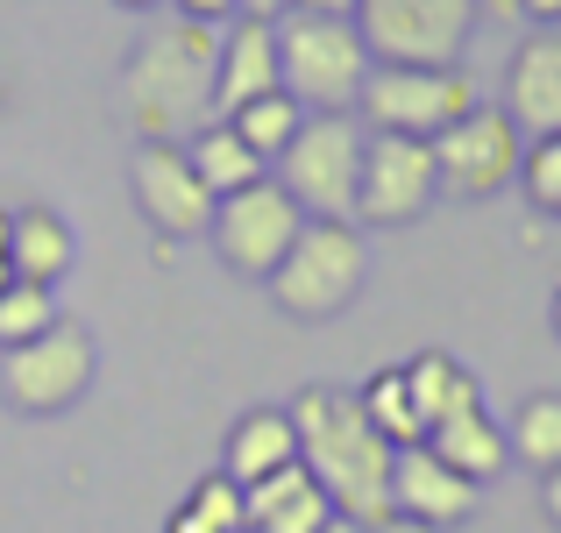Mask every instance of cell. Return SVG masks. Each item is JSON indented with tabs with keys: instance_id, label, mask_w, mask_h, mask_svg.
Masks as SVG:
<instances>
[{
	"instance_id": "cell-26",
	"label": "cell",
	"mask_w": 561,
	"mask_h": 533,
	"mask_svg": "<svg viewBox=\"0 0 561 533\" xmlns=\"http://www.w3.org/2000/svg\"><path fill=\"white\" fill-rule=\"evenodd\" d=\"M519 192L534 200V214L561 220V136H534L519 165Z\"/></svg>"
},
{
	"instance_id": "cell-12",
	"label": "cell",
	"mask_w": 561,
	"mask_h": 533,
	"mask_svg": "<svg viewBox=\"0 0 561 533\" xmlns=\"http://www.w3.org/2000/svg\"><path fill=\"white\" fill-rule=\"evenodd\" d=\"M128 185H136V206L142 220H150L164 242H192V235L214 228V192H206V178L192 171L185 143H142L136 157H128Z\"/></svg>"
},
{
	"instance_id": "cell-1",
	"label": "cell",
	"mask_w": 561,
	"mask_h": 533,
	"mask_svg": "<svg viewBox=\"0 0 561 533\" xmlns=\"http://www.w3.org/2000/svg\"><path fill=\"white\" fill-rule=\"evenodd\" d=\"M291 427H299V463L320 477V491L334 498V512L356 526L391 520V463L398 449L370 427L356 392L334 384H306L291 398Z\"/></svg>"
},
{
	"instance_id": "cell-34",
	"label": "cell",
	"mask_w": 561,
	"mask_h": 533,
	"mask_svg": "<svg viewBox=\"0 0 561 533\" xmlns=\"http://www.w3.org/2000/svg\"><path fill=\"white\" fill-rule=\"evenodd\" d=\"M234 8H242V14H263V22H277V14H285L291 0H234Z\"/></svg>"
},
{
	"instance_id": "cell-11",
	"label": "cell",
	"mask_w": 561,
	"mask_h": 533,
	"mask_svg": "<svg viewBox=\"0 0 561 533\" xmlns=\"http://www.w3.org/2000/svg\"><path fill=\"white\" fill-rule=\"evenodd\" d=\"M434 200H440L434 143L370 128V150H363V185H356V220H363V228H405V220H420Z\"/></svg>"
},
{
	"instance_id": "cell-39",
	"label": "cell",
	"mask_w": 561,
	"mask_h": 533,
	"mask_svg": "<svg viewBox=\"0 0 561 533\" xmlns=\"http://www.w3.org/2000/svg\"><path fill=\"white\" fill-rule=\"evenodd\" d=\"M554 334H561V285H554Z\"/></svg>"
},
{
	"instance_id": "cell-7",
	"label": "cell",
	"mask_w": 561,
	"mask_h": 533,
	"mask_svg": "<svg viewBox=\"0 0 561 533\" xmlns=\"http://www.w3.org/2000/svg\"><path fill=\"white\" fill-rule=\"evenodd\" d=\"M356 107H363L370 128L434 143L448 122H462V114L477 107V79H469L462 65H370Z\"/></svg>"
},
{
	"instance_id": "cell-14",
	"label": "cell",
	"mask_w": 561,
	"mask_h": 533,
	"mask_svg": "<svg viewBox=\"0 0 561 533\" xmlns=\"http://www.w3.org/2000/svg\"><path fill=\"white\" fill-rule=\"evenodd\" d=\"M505 114L519 122V136H561V22L534 29V36L512 50L505 71Z\"/></svg>"
},
{
	"instance_id": "cell-8",
	"label": "cell",
	"mask_w": 561,
	"mask_h": 533,
	"mask_svg": "<svg viewBox=\"0 0 561 533\" xmlns=\"http://www.w3.org/2000/svg\"><path fill=\"white\" fill-rule=\"evenodd\" d=\"M85 384H93V334L79 320H57L36 342L0 349V398L14 412H36V420L43 412H65L85 398Z\"/></svg>"
},
{
	"instance_id": "cell-20",
	"label": "cell",
	"mask_w": 561,
	"mask_h": 533,
	"mask_svg": "<svg viewBox=\"0 0 561 533\" xmlns=\"http://www.w3.org/2000/svg\"><path fill=\"white\" fill-rule=\"evenodd\" d=\"M71 257H79V242H71L65 214H50V206H22L14 214V277L22 285H57L71 271Z\"/></svg>"
},
{
	"instance_id": "cell-38",
	"label": "cell",
	"mask_w": 561,
	"mask_h": 533,
	"mask_svg": "<svg viewBox=\"0 0 561 533\" xmlns=\"http://www.w3.org/2000/svg\"><path fill=\"white\" fill-rule=\"evenodd\" d=\"M122 8H164V0H122Z\"/></svg>"
},
{
	"instance_id": "cell-35",
	"label": "cell",
	"mask_w": 561,
	"mask_h": 533,
	"mask_svg": "<svg viewBox=\"0 0 561 533\" xmlns=\"http://www.w3.org/2000/svg\"><path fill=\"white\" fill-rule=\"evenodd\" d=\"M526 22H540V29L561 22V0H526Z\"/></svg>"
},
{
	"instance_id": "cell-37",
	"label": "cell",
	"mask_w": 561,
	"mask_h": 533,
	"mask_svg": "<svg viewBox=\"0 0 561 533\" xmlns=\"http://www.w3.org/2000/svg\"><path fill=\"white\" fill-rule=\"evenodd\" d=\"M320 533H363V526H356V520H342V512H334V520L320 526Z\"/></svg>"
},
{
	"instance_id": "cell-2",
	"label": "cell",
	"mask_w": 561,
	"mask_h": 533,
	"mask_svg": "<svg viewBox=\"0 0 561 533\" xmlns=\"http://www.w3.org/2000/svg\"><path fill=\"white\" fill-rule=\"evenodd\" d=\"M214 79H220V29L171 14L122 65L128 122L142 128V143H179L214 114Z\"/></svg>"
},
{
	"instance_id": "cell-24",
	"label": "cell",
	"mask_w": 561,
	"mask_h": 533,
	"mask_svg": "<svg viewBox=\"0 0 561 533\" xmlns=\"http://www.w3.org/2000/svg\"><path fill=\"white\" fill-rule=\"evenodd\" d=\"M405 384H412V406H420V420L434 427L448 406H462V398H477V377H469L455 355H440V349H426V355H412L405 363Z\"/></svg>"
},
{
	"instance_id": "cell-33",
	"label": "cell",
	"mask_w": 561,
	"mask_h": 533,
	"mask_svg": "<svg viewBox=\"0 0 561 533\" xmlns=\"http://www.w3.org/2000/svg\"><path fill=\"white\" fill-rule=\"evenodd\" d=\"M363 533H434V526H420V520H405V512H391V520H377V526H363Z\"/></svg>"
},
{
	"instance_id": "cell-28",
	"label": "cell",
	"mask_w": 561,
	"mask_h": 533,
	"mask_svg": "<svg viewBox=\"0 0 561 533\" xmlns=\"http://www.w3.org/2000/svg\"><path fill=\"white\" fill-rule=\"evenodd\" d=\"M14 285V214H0V292Z\"/></svg>"
},
{
	"instance_id": "cell-4",
	"label": "cell",
	"mask_w": 561,
	"mask_h": 533,
	"mask_svg": "<svg viewBox=\"0 0 561 533\" xmlns=\"http://www.w3.org/2000/svg\"><path fill=\"white\" fill-rule=\"evenodd\" d=\"M363 271H370V249L356 220H306L285 263L271 271V299L291 320H334L342 306H356Z\"/></svg>"
},
{
	"instance_id": "cell-15",
	"label": "cell",
	"mask_w": 561,
	"mask_h": 533,
	"mask_svg": "<svg viewBox=\"0 0 561 533\" xmlns=\"http://www.w3.org/2000/svg\"><path fill=\"white\" fill-rule=\"evenodd\" d=\"M277 93V22L242 14L234 29H220V79H214V114H234L249 100Z\"/></svg>"
},
{
	"instance_id": "cell-3",
	"label": "cell",
	"mask_w": 561,
	"mask_h": 533,
	"mask_svg": "<svg viewBox=\"0 0 561 533\" xmlns=\"http://www.w3.org/2000/svg\"><path fill=\"white\" fill-rule=\"evenodd\" d=\"M370 43H363L356 14H313L285 8L277 14V86L299 100L306 114H348L370 79Z\"/></svg>"
},
{
	"instance_id": "cell-10",
	"label": "cell",
	"mask_w": 561,
	"mask_h": 533,
	"mask_svg": "<svg viewBox=\"0 0 561 533\" xmlns=\"http://www.w3.org/2000/svg\"><path fill=\"white\" fill-rule=\"evenodd\" d=\"M434 165H440V192L455 200H491V192L519 185V165H526V136L505 107H469L462 122H448L434 136Z\"/></svg>"
},
{
	"instance_id": "cell-5",
	"label": "cell",
	"mask_w": 561,
	"mask_h": 533,
	"mask_svg": "<svg viewBox=\"0 0 561 533\" xmlns=\"http://www.w3.org/2000/svg\"><path fill=\"white\" fill-rule=\"evenodd\" d=\"M363 150H370V136L356 128V114H306L277 157V185L299 200L306 220H356Z\"/></svg>"
},
{
	"instance_id": "cell-30",
	"label": "cell",
	"mask_w": 561,
	"mask_h": 533,
	"mask_svg": "<svg viewBox=\"0 0 561 533\" xmlns=\"http://www.w3.org/2000/svg\"><path fill=\"white\" fill-rule=\"evenodd\" d=\"M540 512L561 526V469H548V477H540Z\"/></svg>"
},
{
	"instance_id": "cell-6",
	"label": "cell",
	"mask_w": 561,
	"mask_h": 533,
	"mask_svg": "<svg viewBox=\"0 0 561 533\" xmlns=\"http://www.w3.org/2000/svg\"><path fill=\"white\" fill-rule=\"evenodd\" d=\"M477 22V0H356V29L377 65H462Z\"/></svg>"
},
{
	"instance_id": "cell-36",
	"label": "cell",
	"mask_w": 561,
	"mask_h": 533,
	"mask_svg": "<svg viewBox=\"0 0 561 533\" xmlns=\"http://www.w3.org/2000/svg\"><path fill=\"white\" fill-rule=\"evenodd\" d=\"M291 8H313V14H356V0H291Z\"/></svg>"
},
{
	"instance_id": "cell-18",
	"label": "cell",
	"mask_w": 561,
	"mask_h": 533,
	"mask_svg": "<svg viewBox=\"0 0 561 533\" xmlns=\"http://www.w3.org/2000/svg\"><path fill=\"white\" fill-rule=\"evenodd\" d=\"M285 463H299V427H291V412H277V406H256V412H242V420L228 427V477L242 484H263L271 469H285Z\"/></svg>"
},
{
	"instance_id": "cell-32",
	"label": "cell",
	"mask_w": 561,
	"mask_h": 533,
	"mask_svg": "<svg viewBox=\"0 0 561 533\" xmlns=\"http://www.w3.org/2000/svg\"><path fill=\"white\" fill-rule=\"evenodd\" d=\"M477 8L491 14V22H519V14H526V0H477Z\"/></svg>"
},
{
	"instance_id": "cell-19",
	"label": "cell",
	"mask_w": 561,
	"mask_h": 533,
	"mask_svg": "<svg viewBox=\"0 0 561 533\" xmlns=\"http://www.w3.org/2000/svg\"><path fill=\"white\" fill-rule=\"evenodd\" d=\"M185 157H192V171L206 178V192L214 200H228V192H242V185H256V178H271V165H263L256 150H249L242 136H234V122H199L185 136Z\"/></svg>"
},
{
	"instance_id": "cell-25",
	"label": "cell",
	"mask_w": 561,
	"mask_h": 533,
	"mask_svg": "<svg viewBox=\"0 0 561 533\" xmlns=\"http://www.w3.org/2000/svg\"><path fill=\"white\" fill-rule=\"evenodd\" d=\"M43 328H57V299H50V285H22V277H14V285L0 292V349L36 342Z\"/></svg>"
},
{
	"instance_id": "cell-16",
	"label": "cell",
	"mask_w": 561,
	"mask_h": 533,
	"mask_svg": "<svg viewBox=\"0 0 561 533\" xmlns=\"http://www.w3.org/2000/svg\"><path fill=\"white\" fill-rule=\"evenodd\" d=\"M249 533H320L334 520V498L320 491V477L306 463L271 469L263 484H249Z\"/></svg>"
},
{
	"instance_id": "cell-22",
	"label": "cell",
	"mask_w": 561,
	"mask_h": 533,
	"mask_svg": "<svg viewBox=\"0 0 561 533\" xmlns=\"http://www.w3.org/2000/svg\"><path fill=\"white\" fill-rule=\"evenodd\" d=\"M363 412H370V427L391 449H412V441H426V420H420V406H412V384H405V363H391V370H377L370 384H363Z\"/></svg>"
},
{
	"instance_id": "cell-9",
	"label": "cell",
	"mask_w": 561,
	"mask_h": 533,
	"mask_svg": "<svg viewBox=\"0 0 561 533\" xmlns=\"http://www.w3.org/2000/svg\"><path fill=\"white\" fill-rule=\"evenodd\" d=\"M299 228H306L299 200H291L277 178H256V185L228 192V200L214 206V228H206V242L220 249V263H228V271L263 277V285H271V271L285 263V249L299 242Z\"/></svg>"
},
{
	"instance_id": "cell-27",
	"label": "cell",
	"mask_w": 561,
	"mask_h": 533,
	"mask_svg": "<svg viewBox=\"0 0 561 533\" xmlns=\"http://www.w3.org/2000/svg\"><path fill=\"white\" fill-rule=\"evenodd\" d=\"M199 520H214L220 533H249V498H242V484L228 477V469H214V477H199L192 484V498H185Z\"/></svg>"
},
{
	"instance_id": "cell-29",
	"label": "cell",
	"mask_w": 561,
	"mask_h": 533,
	"mask_svg": "<svg viewBox=\"0 0 561 533\" xmlns=\"http://www.w3.org/2000/svg\"><path fill=\"white\" fill-rule=\"evenodd\" d=\"M179 14H192V22H220V14H234V0H179Z\"/></svg>"
},
{
	"instance_id": "cell-31",
	"label": "cell",
	"mask_w": 561,
	"mask_h": 533,
	"mask_svg": "<svg viewBox=\"0 0 561 533\" xmlns=\"http://www.w3.org/2000/svg\"><path fill=\"white\" fill-rule=\"evenodd\" d=\"M164 533H220L214 520H199V512H192V506H179V512H171V526Z\"/></svg>"
},
{
	"instance_id": "cell-23",
	"label": "cell",
	"mask_w": 561,
	"mask_h": 533,
	"mask_svg": "<svg viewBox=\"0 0 561 533\" xmlns=\"http://www.w3.org/2000/svg\"><path fill=\"white\" fill-rule=\"evenodd\" d=\"M220 122H234V136L249 143V150L263 157V165H277L285 157V143L299 136V122H306V107L277 86V93H263V100H249V107H234V114H220Z\"/></svg>"
},
{
	"instance_id": "cell-17",
	"label": "cell",
	"mask_w": 561,
	"mask_h": 533,
	"mask_svg": "<svg viewBox=\"0 0 561 533\" xmlns=\"http://www.w3.org/2000/svg\"><path fill=\"white\" fill-rule=\"evenodd\" d=\"M426 449H434V455H448V463L462 469V477H477V484H491L497 469L512 463V449H505V427H491V412H483V392L440 412V420L426 427Z\"/></svg>"
},
{
	"instance_id": "cell-21",
	"label": "cell",
	"mask_w": 561,
	"mask_h": 533,
	"mask_svg": "<svg viewBox=\"0 0 561 533\" xmlns=\"http://www.w3.org/2000/svg\"><path fill=\"white\" fill-rule=\"evenodd\" d=\"M505 449H512V463H526V469H561V392H534V398H519V412H512V427H505Z\"/></svg>"
},
{
	"instance_id": "cell-13",
	"label": "cell",
	"mask_w": 561,
	"mask_h": 533,
	"mask_svg": "<svg viewBox=\"0 0 561 533\" xmlns=\"http://www.w3.org/2000/svg\"><path fill=\"white\" fill-rule=\"evenodd\" d=\"M477 491H483V484L462 477V469H455L448 455H434L426 441L398 449V463H391V512H405V520H420L434 533L462 526L469 512H477Z\"/></svg>"
}]
</instances>
